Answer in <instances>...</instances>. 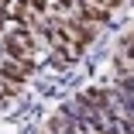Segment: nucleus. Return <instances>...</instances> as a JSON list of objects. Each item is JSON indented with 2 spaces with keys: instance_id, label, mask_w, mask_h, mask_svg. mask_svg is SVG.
<instances>
[{
  "instance_id": "obj_1",
  "label": "nucleus",
  "mask_w": 134,
  "mask_h": 134,
  "mask_svg": "<svg viewBox=\"0 0 134 134\" xmlns=\"http://www.w3.org/2000/svg\"><path fill=\"white\" fill-rule=\"evenodd\" d=\"M48 131H52V134H65V131H69V117H65V114H62V117H55V120L48 124Z\"/></svg>"
},
{
  "instance_id": "obj_2",
  "label": "nucleus",
  "mask_w": 134,
  "mask_h": 134,
  "mask_svg": "<svg viewBox=\"0 0 134 134\" xmlns=\"http://www.w3.org/2000/svg\"><path fill=\"white\" fill-rule=\"evenodd\" d=\"M31 14H48V0H24Z\"/></svg>"
},
{
  "instance_id": "obj_3",
  "label": "nucleus",
  "mask_w": 134,
  "mask_h": 134,
  "mask_svg": "<svg viewBox=\"0 0 134 134\" xmlns=\"http://www.w3.org/2000/svg\"><path fill=\"white\" fill-rule=\"evenodd\" d=\"M90 4L103 7V10H114V7H120V0H90Z\"/></svg>"
}]
</instances>
